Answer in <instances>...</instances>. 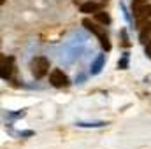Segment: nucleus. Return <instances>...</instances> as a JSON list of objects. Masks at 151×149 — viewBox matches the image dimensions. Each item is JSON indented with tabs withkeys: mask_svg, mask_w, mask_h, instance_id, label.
I'll return each instance as SVG.
<instances>
[{
	"mask_svg": "<svg viewBox=\"0 0 151 149\" xmlns=\"http://www.w3.org/2000/svg\"><path fill=\"white\" fill-rule=\"evenodd\" d=\"M104 125H107V123H104V121H99V123H77V126H81V128H99V126H104Z\"/></svg>",
	"mask_w": 151,
	"mask_h": 149,
	"instance_id": "obj_9",
	"label": "nucleus"
},
{
	"mask_svg": "<svg viewBox=\"0 0 151 149\" xmlns=\"http://www.w3.org/2000/svg\"><path fill=\"white\" fill-rule=\"evenodd\" d=\"M11 74H12V58L2 56V79L4 81L11 79Z\"/></svg>",
	"mask_w": 151,
	"mask_h": 149,
	"instance_id": "obj_6",
	"label": "nucleus"
},
{
	"mask_svg": "<svg viewBox=\"0 0 151 149\" xmlns=\"http://www.w3.org/2000/svg\"><path fill=\"white\" fill-rule=\"evenodd\" d=\"M83 25H84V28H86L88 32H91L93 35H97V37H99L100 46H102L106 51H109V49H111V42H109V37H107V34H106V28H104V27H100L99 23H95V21H91V19H88V18H84V19H83Z\"/></svg>",
	"mask_w": 151,
	"mask_h": 149,
	"instance_id": "obj_1",
	"label": "nucleus"
},
{
	"mask_svg": "<svg viewBox=\"0 0 151 149\" xmlns=\"http://www.w3.org/2000/svg\"><path fill=\"white\" fill-rule=\"evenodd\" d=\"M118 67H119V69H125V67H127V54L123 56V60H121V62H118Z\"/></svg>",
	"mask_w": 151,
	"mask_h": 149,
	"instance_id": "obj_10",
	"label": "nucleus"
},
{
	"mask_svg": "<svg viewBox=\"0 0 151 149\" xmlns=\"http://www.w3.org/2000/svg\"><path fill=\"white\" fill-rule=\"evenodd\" d=\"M95 19H97L99 23H102V25H107V23H111V18H109V14H107V12H104V11H99V12L95 14Z\"/></svg>",
	"mask_w": 151,
	"mask_h": 149,
	"instance_id": "obj_8",
	"label": "nucleus"
},
{
	"mask_svg": "<svg viewBox=\"0 0 151 149\" xmlns=\"http://www.w3.org/2000/svg\"><path fill=\"white\" fill-rule=\"evenodd\" d=\"M146 54H148V58L151 60V39L148 40V44H146Z\"/></svg>",
	"mask_w": 151,
	"mask_h": 149,
	"instance_id": "obj_11",
	"label": "nucleus"
},
{
	"mask_svg": "<svg viewBox=\"0 0 151 149\" xmlns=\"http://www.w3.org/2000/svg\"><path fill=\"white\" fill-rule=\"evenodd\" d=\"M49 82H51L55 88H67V86H69V77H67V74H65L63 70L55 69V70H51V74H49Z\"/></svg>",
	"mask_w": 151,
	"mask_h": 149,
	"instance_id": "obj_4",
	"label": "nucleus"
},
{
	"mask_svg": "<svg viewBox=\"0 0 151 149\" xmlns=\"http://www.w3.org/2000/svg\"><path fill=\"white\" fill-rule=\"evenodd\" d=\"M79 9L84 14H97L99 11H102V4H99V2H84V4H81Z\"/></svg>",
	"mask_w": 151,
	"mask_h": 149,
	"instance_id": "obj_5",
	"label": "nucleus"
},
{
	"mask_svg": "<svg viewBox=\"0 0 151 149\" xmlns=\"http://www.w3.org/2000/svg\"><path fill=\"white\" fill-rule=\"evenodd\" d=\"M104 63H106V54H99V56L95 58V62L91 63V74H93V75L99 74V72L102 70Z\"/></svg>",
	"mask_w": 151,
	"mask_h": 149,
	"instance_id": "obj_7",
	"label": "nucleus"
},
{
	"mask_svg": "<svg viewBox=\"0 0 151 149\" xmlns=\"http://www.w3.org/2000/svg\"><path fill=\"white\" fill-rule=\"evenodd\" d=\"M132 11L137 21H148L151 18V4H148V0H134Z\"/></svg>",
	"mask_w": 151,
	"mask_h": 149,
	"instance_id": "obj_2",
	"label": "nucleus"
},
{
	"mask_svg": "<svg viewBox=\"0 0 151 149\" xmlns=\"http://www.w3.org/2000/svg\"><path fill=\"white\" fill-rule=\"evenodd\" d=\"M30 69H32V74L35 79H40L49 72V60L44 58V56H35L30 63Z\"/></svg>",
	"mask_w": 151,
	"mask_h": 149,
	"instance_id": "obj_3",
	"label": "nucleus"
}]
</instances>
